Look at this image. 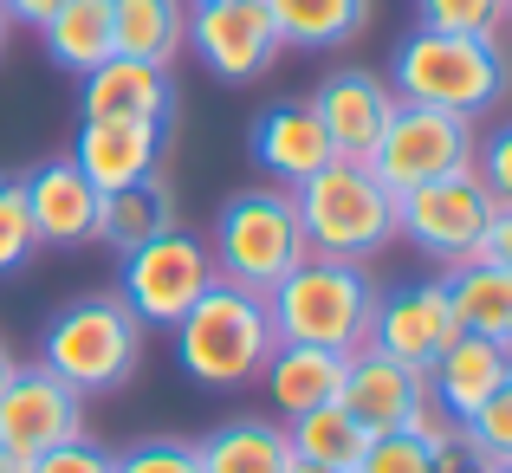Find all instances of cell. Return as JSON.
I'll list each match as a JSON object with an SVG mask.
<instances>
[{
    "label": "cell",
    "instance_id": "10",
    "mask_svg": "<svg viewBox=\"0 0 512 473\" xmlns=\"http://www.w3.org/2000/svg\"><path fill=\"white\" fill-rule=\"evenodd\" d=\"M188 46H195V59L208 65L221 85H253V78H266L273 59L286 52L279 33H273L266 0H195V7H188Z\"/></svg>",
    "mask_w": 512,
    "mask_h": 473
},
{
    "label": "cell",
    "instance_id": "25",
    "mask_svg": "<svg viewBox=\"0 0 512 473\" xmlns=\"http://www.w3.org/2000/svg\"><path fill=\"white\" fill-rule=\"evenodd\" d=\"M111 39L124 59L175 65L188 46V0H111Z\"/></svg>",
    "mask_w": 512,
    "mask_h": 473
},
{
    "label": "cell",
    "instance_id": "35",
    "mask_svg": "<svg viewBox=\"0 0 512 473\" xmlns=\"http://www.w3.org/2000/svg\"><path fill=\"white\" fill-rule=\"evenodd\" d=\"M474 175L487 182V195L512 208V124H500L487 143H474Z\"/></svg>",
    "mask_w": 512,
    "mask_h": 473
},
{
    "label": "cell",
    "instance_id": "4",
    "mask_svg": "<svg viewBox=\"0 0 512 473\" xmlns=\"http://www.w3.org/2000/svg\"><path fill=\"white\" fill-rule=\"evenodd\" d=\"M273 312H266L260 292L227 286L214 279L208 292L195 299V312L175 324V363L195 376L201 389H240L266 370L273 357Z\"/></svg>",
    "mask_w": 512,
    "mask_h": 473
},
{
    "label": "cell",
    "instance_id": "30",
    "mask_svg": "<svg viewBox=\"0 0 512 473\" xmlns=\"http://www.w3.org/2000/svg\"><path fill=\"white\" fill-rule=\"evenodd\" d=\"M422 448H428V473H493V454L467 435V422H448L441 435H428Z\"/></svg>",
    "mask_w": 512,
    "mask_h": 473
},
{
    "label": "cell",
    "instance_id": "6",
    "mask_svg": "<svg viewBox=\"0 0 512 473\" xmlns=\"http://www.w3.org/2000/svg\"><path fill=\"white\" fill-rule=\"evenodd\" d=\"M208 260H214V279L247 286L260 299L299 260H312L299 208H292V188H240V195H227L208 227Z\"/></svg>",
    "mask_w": 512,
    "mask_h": 473
},
{
    "label": "cell",
    "instance_id": "20",
    "mask_svg": "<svg viewBox=\"0 0 512 473\" xmlns=\"http://www.w3.org/2000/svg\"><path fill=\"white\" fill-rule=\"evenodd\" d=\"M169 227H182V221H175V188L163 182V169L98 195V240L117 247V253H137L143 240L169 234Z\"/></svg>",
    "mask_w": 512,
    "mask_h": 473
},
{
    "label": "cell",
    "instance_id": "11",
    "mask_svg": "<svg viewBox=\"0 0 512 473\" xmlns=\"http://www.w3.org/2000/svg\"><path fill=\"white\" fill-rule=\"evenodd\" d=\"M72 435H85V396L72 383H59L46 363H20L0 389V448L33 467L46 448H59Z\"/></svg>",
    "mask_w": 512,
    "mask_h": 473
},
{
    "label": "cell",
    "instance_id": "15",
    "mask_svg": "<svg viewBox=\"0 0 512 473\" xmlns=\"http://www.w3.org/2000/svg\"><path fill=\"white\" fill-rule=\"evenodd\" d=\"M247 156L260 162L273 182L299 188L305 175H318L338 150H331L325 124H318V111H312V98H273L247 124Z\"/></svg>",
    "mask_w": 512,
    "mask_h": 473
},
{
    "label": "cell",
    "instance_id": "40",
    "mask_svg": "<svg viewBox=\"0 0 512 473\" xmlns=\"http://www.w3.org/2000/svg\"><path fill=\"white\" fill-rule=\"evenodd\" d=\"M286 473H338V467H318V461H292Z\"/></svg>",
    "mask_w": 512,
    "mask_h": 473
},
{
    "label": "cell",
    "instance_id": "38",
    "mask_svg": "<svg viewBox=\"0 0 512 473\" xmlns=\"http://www.w3.org/2000/svg\"><path fill=\"white\" fill-rule=\"evenodd\" d=\"M13 370H20V363H13V350L0 344V389H7V376H13Z\"/></svg>",
    "mask_w": 512,
    "mask_h": 473
},
{
    "label": "cell",
    "instance_id": "14",
    "mask_svg": "<svg viewBox=\"0 0 512 473\" xmlns=\"http://www.w3.org/2000/svg\"><path fill=\"white\" fill-rule=\"evenodd\" d=\"M163 150H169V124H156V117H85L72 162L91 175L98 195H111V188L163 169Z\"/></svg>",
    "mask_w": 512,
    "mask_h": 473
},
{
    "label": "cell",
    "instance_id": "21",
    "mask_svg": "<svg viewBox=\"0 0 512 473\" xmlns=\"http://www.w3.org/2000/svg\"><path fill=\"white\" fill-rule=\"evenodd\" d=\"M266 396H273L279 415L318 409V402H338L344 383V350H318V344H273L266 357Z\"/></svg>",
    "mask_w": 512,
    "mask_h": 473
},
{
    "label": "cell",
    "instance_id": "43",
    "mask_svg": "<svg viewBox=\"0 0 512 473\" xmlns=\"http://www.w3.org/2000/svg\"><path fill=\"white\" fill-rule=\"evenodd\" d=\"M506 20H512V0H506Z\"/></svg>",
    "mask_w": 512,
    "mask_h": 473
},
{
    "label": "cell",
    "instance_id": "3",
    "mask_svg": "<svg viewBox=\"0 0 512 473\" xmlns=\"http://www.w3.org/2000/svg\"><path fill=\"white\" fill-rule=\"evenodd\" d=\"M39 363L78 396H111L137 376L143 363V324L117 292H85V299L59 305L39 331Z\"/></svg>",
    "mask_w": 512,
    "mask_h": 473
},
{
    "label": "cell",
    "instance_id": "17",
    "mask_svg": "<svg viewBox=\"0 0 512 473\" xmlns=\"http://www.w3.org/2000/svg\"><path fill=\"white\" fill-rule=\"evenodd\" d=\"M26 214L39 247H85L98 240V188L72 156H52L26 175Z\"/></svg>",
    "mask_w": 512,
    "mask_h": 473
},
{
    "label": "cell",
    "instance_id": "32",
    "mask_svg": "<svg viewBox=\"0 0 512 473\" xmlns=\"http://www.w3.org/2000/svg\"><path fill=\"white\" fill-rule=\"evenodd\" d=\"M111 473H201V461H195V441L156 435V441H137V448H124Z\"/></svg>",
    "mask_w": 512,
    "mask_h": 473
},
{
    "label": "cell",
    "instance_id": "24",
    "mask_svg": "<svg viewBox=\"0 0 512 473\" xmlns=\"http://www.w3.org/2000/svg\"><path fill=\"white\" fill-rule=\"evenodd\" d=\"M39 39H46V59L65 65V72L85 78L91 65H104L117 52L111 39V0H59V7L39 20Z\"/></svg>",
    "mask_w": 512,
    "mask_h": 473
},
{
    "label": "cell",
    "instance_id": "28",
    "mask_svg": "<svg viewBox=\"0 0 512 473\" xmlns=\"http://www.w3.org/2000/svg\"><path fill=\"white\" fill-rule=\"evenodd\" d=\"M39 253L33 214H26V175H0V279L26 273Z\"/></svg>",
    "mask_w": 512,
    "mask_h": 473
},
{
    "label": "cell",
    "instance_id": "26",
    "mask_svg": "<svg viewBox=\"0 0 512 473\" xmlns=\"http://www.w3.org/2000/svg\"><path fill=\"white\" fill-rule=\"evenodd\" d=\"M448 299H454L461 331H480L512 350V273L506 266H493L487 253L467 266H448Z\"/></svg>",
    "mask_w": 512,
    "mask_h": 473
},
{
    "label": "cell",
    "instance_id": "33",
    "mask_svg": "<svg viewBox=\"0 0 512 473\" xmlns=\"http://www.w3.org/2000/svg\"><path fill=\"white\" fill-rule=\"evenodd\" d=\"M111 467H117V454L104 448V441L72 435V441H59V448H46L26 473H111Z\"/></svg>",
    "mask_w": 512,
    "mask_h": 473
},
{
    "label": "cell",
    "instance_id": "18",
    "mask_svg": "<svg viewBox=\"0 0 512 473\" xmlns=\"http://www.w3.org/2000/svg\"><path fill=\"white\" fill-rule=\"evenodd\" d=\"M78 111H85V117H156V124H169V117H175V78H169V65L111 52L104 65L85 72V85H78Z\"/></svg>",
    "mask_w": 512,
    "mask_h": 473
},
{
    "label": "cell",
    "instance_id": "22",
    "mask_svg": "<svg viewBox=\"0 0 512 473\" xmlns=\"http://www.w3.org/2000/svg\"><path fill=\"white\" fill-rule=\"evenodd\" d=\"M286 52H338L370 26V0H266Z\"/></svg>",
    "mask_w": 512,
    "mask_h": 473
},
{
    "label": "cell",
    "instance_id": "9",
    "mask_svg": "<svg viewBox=\"0 0 512 473\" xmlns=\"http://www.w3.org/2000/svg\"><path fill=\"white\" fill-rule=\"evenodd\" d=\"M474 117H454V111H435V104H402L389 111L383 137L370 143V175L402 195V188H422L435 175H454V169H474Z\"/></svg>",
    "mask_w": 512,
    "mask_h": 473
},
{
    "label": "cell",
    "instance_id": "31",
    "mask_svg": "<svg viewBox=\"0 0 512 473\" xmlns=\"http://www.w3.org/2000/svg\"><path fill=\"white\" fill-rule=\"evenodd\" d=\"M467 435H474L480 448L493 454V467H500V461H512V376H506L500 389H493L487 402H480L474 415H467Z\"/></svg>",
    "mask_w": 512,
    "mask_h": 473
},
{
    "label": "cell",
    "instance_id": "19",
    "mask_svg": "<svg viewBox=\"0 0 512 473\" xmlns=\"http://www.w3.org/2000/svg\"><path fill=\"white\" fill-rule=\"evenodd\" d=\"M506 376H512V350L493 344V337H480V331H461L435 357V370H428V396H435V409H448L454 422H467Z\"/></svg>",
    "mask_w": 512,
    "mask_h": 473
},
{
    "label": "cell",
    "instance_id": "27",
    "mask_svg": "<svg viewBox=\"0 0 512 473\" xmlns=\"http://www.w3.org/2000/svg\"><path fill=\"white\" fill-rule=\"evenodd\" d=\"M286 448H292V461H318V467L350 473L363 461V448H370V435L344 415V402H318V409L286 415Z\"/></svg>",
    "mask_w": 512,
    "mask_h": 473
},
{
    "label": "cell",
    "instance_id": "8",
    "mask_svg": "<svg viewBox=\"0 0 512 473\" xmlns=\"http://www.w3.org/2000/svg\"><path fill=\"white\" fill-rule=\"evenodd\" d=\"M493 214H500V201L487 195V182L474 169H454V175H435L422 188H402L396 234H409V247L428 253L435 266H467L487 247Z\"/></svg>",
    "mask_w": 512,
    "mask_h": 473
},
{
    "label": "cell",
    "instance_id": "42",
    "mask_svg": "<svg viewBox=\"0 0 512 473\" xmlns=\"http://www.w3.org/2000/svg\"><path fill=\"white\" fill-rule=\"evenodd\" d=\"M493 473H512V461H500V467H493Z\"/></svg>",
    "mask_w": 512,
    "mask_h": 473
},
{
    "label": "cell",
    "instance_id": "1",
    "mask_svg": "<svg viewBox=\"0 0 512 473\" xmlns=\"http://www.w3.org/2000/svg\"><path fill=\"white\" fill-rule=\"evenodd\" d=\"M506 85H512V65L500 39H480V33L415 26L389 59V91L402 104H435V111H454V117H493L506 104Z\"/></svg>",
    "mask_w": 512,
    "mask_h": 473
},
{
    "label": "cell",
    "instance_id": "39",
    "mask_svg": "<svg viewBox=\"0 0 512 473\" xmlns=\"http://www.w3.org/2000/svg\"><path fill=\"white\" fill-rule=\"evenodd\" d=\"M0 473H26V461H20V454H7V448H0Z\"/></svg>",
    "mask_w": 512,
    "mask_h": 473
},
{
    "label": "cell",
    "instance_id": "23",
    "mask_svg": "<svg viewBox=\"0 0 512 473\" xmlns=\"http://www.w3.org/2000/svg\"><path fill=\"white\" fill-rule=\"evenodd\" d=\"M195 461H201V473H286L292 448H286V428L279 422L234 415V422H221L214 435L195 441Z\"/></svg>",
    "mask_w": 512,
    "mask_h": 473
},
{
    "label": "cell",
    "instance_id": "29",
    "mask_svg": "<svg viewBox=\"0 0 512 473\" xmlns=\"http://www.w3.org/2000/svg\"><path fill=\"white\" fill-rule=\"evenodd\" d=\"M415 20L435 26V33H480V39H500L506 0H415Z\"/></svg>",
    "mask_w": 512,
    "mask_h": 473
},
{
    "label": "cell",
    "instance_id": "41",
    "mask_svg": "<svg viewBox=\"0 0 512 473\" xmlns=\"http://www.w3.org/2000/svg\"><path fill=\"white\" fill-rule=\"evenodd\" d=\"M7 39H13V20H7V7H0V52H7Z\"/></svg>",
    "mask_w": 512,
    "mask_h": 473
},
{
    "label": "cell",
    "instance_id": "2",
    "mask_svg": "<svg viewBox=\"0 0 512 473\" xmlns=\"http://www.w3.org/2000/svg\"><path fill=\"white\" fill-rule=\"evenodd\" d=\"M292 208L305 227V253H318V260L370 266L396 240V195L370 175V162L331 156L318 175L292 188Z\"/></svg>",
    "mask_w": 512,
    "mask_h": 473
},
{
    "label": "cell",
    "instance_id": "12",
    "mask_svg": "<svg viewBox=\"0 0 512 473\" xmlns=\"http://www.w3.org/2000/svg\"><path fill=\"white\" fill-rule=\"evenodd\" d=\"M461 337V318H454L448 299V279H415V286L396 292H376V312H370V344L383 357L409 363V370H435V357Z\"/></svg>",
    "mask_w": 512,
    "mask_h": 473
},
{
    "label": "cell",
    "instance_id": "36",
    "mask_svg": "<svg viewBox=\"0 0 512 473\" xmlns=\"http://www.w3.org/2000/svg\"><path fill=\"white\" fill-rule=\"evenodd\" d=\"M480 253H487L493 266H506V273H512V208H500V214H493V227H487V247H480Z\"/></svg>",
    "mask_w": 512,
    "mask_h": 473
},
{
    "label": "cell",
    "instance_id": "16",
    "mask_svg": "<svg viewBox=\"0 0 512 473\" xmlns=\"http://www.w3.org/2000/svg\"><path fill=\"white\" fill-rule=\"evenodd\" d=\"M312 111H318V124H325L331 150L350 156V162H363V156H370V143L383 137L389 111H396V91H389L383 72L344 65V72H331L325 85L312 91Z\"/></svg>",
    "mask_w": 512,
    "mask_h": 473
},
{
    "label": "cell",
    "instance_id": "5",
    "mask_svg": "<svg viewBox=\"0 0 512 473\" xmlns=\"http://www.w3.org/2000/svg\"><path fill=\"white\" fill-rule=\"evenodd\" d=\"M273 337L279 344H318V350H357L370 344V312H376V279L350 260H299L273 292Z\"/></svg>",
    "mask_w": 512,
    "mask_h": 473
},
{
    "label": "cell",
    "instance_id": "7",
    "mask_svg": "<svg viewBox=\"0 0 512 473\" xmlns=\"http://www.w3.org/2000/svg\"><path fill=\"white\" fill-rule=\"evenodd\" d=\"M117 299L130 305V318L143 331H175L195 299L214 286V260H208V240L188 234V227H169V234L143 240L137 253H117Z\"/></svg>",
    "mask_w": 512,
    "mask_h": 473
},
{
    "label": "cell",
    "instance_id": "37",
    "mask_svg": "<svg viewBox=\"0 0 512 473\" xmlns=\"http://www.w3.org/2000/svg\"><path fill=\"white\" fill-rule=\"evenodd\" d=\"M0 7H7V20H13V26H39L52 7H59V0H0Z\"/></svg>",
    "mask_w": 512,
    "mask_h": 473
},
{
    "label": "cell",
    "instance_id": "34",
    "mask_svg": "<svg viewBox=\"0 0 512 473\" xmlns=\"http://www.w3.org/2000/svg\"><path fill=\"white\" fill-rule=\"evenodd\" d=\"M350 473H428V448L415 435H370V448Z\"/></svg>",
    "mask_w": 512,
    "mask_h": 473
},
{
    "label": "cell",
    "instance_id": "13",
    "mask_svg": "<svg viewBox=\"0 0 512 473\" xmlns=\"http://www.w3.org/2000/svg\"><path fill=\"white\" fill-rule=\"evenodd\" d=\"M338 402L363 435H409L415 415L428 409V376L409 370V363H396V357H383L376 344H357L344 357Z\"/></svg>",
    "mask_w": 512,
    "mask_h": 473
}]
</instances>
